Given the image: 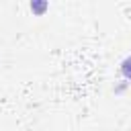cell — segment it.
<instances>
[{
	"label": "cell",
	"instance_id": "6da1fadb",
	"mask_svg": "<svg viewBox=\"0 0 131 131\" xmlns=\"http://www.w3.org/2000/svg\"><path fill=\"white\" fill-rule=\"evenodd\" d=\"M121 72H123V76H125L127 80H131V55H129L127 59H123V63H121Z\"/></svg>",
	"mask_w": 131,
	"mask_h": 131
}]
</instances>
